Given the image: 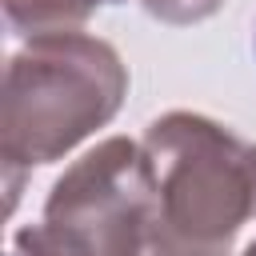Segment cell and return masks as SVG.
<instances>
[{
  "label": "cell",
  "instance_id": "6da1fadb",
  "mask_svg": "<svg viewBox=\"0 0 256 256\" xmlns=\"http://www.w3.org/2000/svg\"><path fill=\"white\" fill-rule=\"evenodd\" d=\"M128 96L120 52L88 32H56L28 40L4 72L0 156L8 176V208L28 168L68 156L104 128Z\"/></svg>",
  "mask_w": 256,
  "mask_h": 256
},
{
  "label": "cell",
  "instance_id": "7a4b0ae2",
  "mask_svg": "<svg viewBox=\"0 0 256 256\" xmlns=\"http://www.w3.org/2000/svg\"><path fill=\"white\" fill-rule=\"evenodd\" d=\"M152 232L156 196L144 148L112 136L52 184L40 220L12 236V256H144Z\"/></svg>",
  "mask_w": 256,
  "mask_h": 256
},
{
  "label": "cell",
  "instance_id": "3957f363",
  "mask_svg": "<svg viewBox=\"0 0 256 256\" xmlns=\"http://www.w3.org/2000/svg\"><path fill=\"white\" fill-rule=\"evenodd\" d=\"M160 224L200 248H232L252 216L248 148L200 112H168L140 136Z\"/></svg>",
  "mask_w": 256,
  "mask_h": 256
},
{
  "label": "cell",
  "instance_id": "277c9868",
  "mask_svg": "<svg viewBox=\"0 0 256 256\" xmlns=\"http://www.w3.org/2000/svg\"><path fill=\"white\" fill-rule=\"evenodd\" d=\"M92 8L84 0H4V20L16 36H56V32H80Z\"/></svg>",
  "mask_w": 256,
  "mask_h": 256
},
{
  "label": "cell",
  "instance_id": "5b68a950",
  "mask_svg": "<svg viewBox=\"0 0 256 256\" xmlns=\"http://www.w3.org/2000/svg\"><path fill=\"white\" fill-rule=\"evenodd\" d=\"M140 4L160 24H176V28L200 24V20H208V16H216L224 8V0H140Z\"/></svg>",
  "mask_w": 256,
  "mask_h": 256
},
{
  "label": "cell",
  "instance_id": "8992f818",
  "mask_svg": "<svg viewBox=\"0 0 256 256\" xmlns=\"http://www.w3.org/2000/svg\"><path fill=\"white\" fill-rule=\"evenodd\" d=\"M248 176H252V216H256V144L248 148Z\"/></svg>",
  "mask_w": 256,
  "mask_h": 256
},
{
  "label": "cell",
  "instance_id": "52a82bcc",
  "mask_svg": "<svg viewBox=\"0 0 256 256\" xmlns=\"http://www.w3.org/2000/svg\"><path fill=\"white\" fill-rule=\"evenodd\" d=\"M88 8H100V4H120V0H84Z\"/></svg>",
  "mask_w": 256,
  "mask_h": 256
},
{
  "label": "cell",
  "instance_id": "ba28073f",
  "mask_svg": "<svg viewBox=\"0 0 256 256\" xmlns=\"http://www.w3.org/2000/svg\"><path fill=\"white\" fill-rule=\"evenodd\" d=\"M240 256H256V240H252V244H248V248H244Z\"/></svg>",
  "mask_w": 256,
  "mask_h": 256
}]
</instances>
